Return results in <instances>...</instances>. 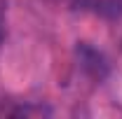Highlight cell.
<instances>
[{
    "mask_svg": "<svg viewBox=\"0 0 122 119\" xmlns=\"http://www.w3.org/2000/svg\"><path fill=\"white\" fill-rule=\"evenodd\" d=\"M77 61H80V68L89 75L94 82H101L108 75V63L103 59V54L96 51L94 47H89L87 42L77 45Z\"/></svg>",
    "mask_w": 122,
    "mask_h": 119,
    "instance_id": "obj_1",
    "label": "cell"
},
{
    "mask_svg": "<svg viewBox=\"0 0 122 119\" xmlns=\"http://www.w3.org/2000/svg\"><path fill=\"white\" fill-rule=\"evenodd\" d=\"M52 2H61V5H71V7H77V5H82L85 0H52Z\"/></svg>",
    "mask_w": 122,
    "mask_h": 119,
    "instance_id": "obj_2",
    "label": "cell"
},
{
    "mask_svg": "<svg viewBox=\"0 0 122 119\" xmlns=\"http://www.w3.org/2000/svg\"><path fill=\"white\" fill-rule=\"evenodd\" d=\"M0 42H2V30H0Z\"/></svg>",
    "mask_w": 122,
    "mask_h": 119,
    "instance_id": "obj_3",
    "label": "cell"
}]
</instances>
